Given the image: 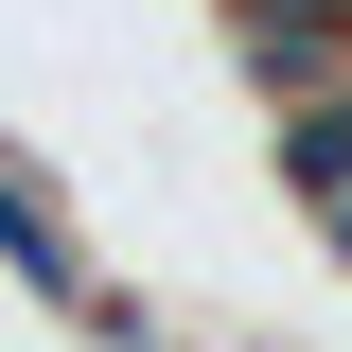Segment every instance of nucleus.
Instances as JSON below:
<instances>
[{
    "mask_svg": "<svg viewBox=\"0 0 352 352\" xmlns=\"http://www.w3.org/2000/svg\"><path fill=\"white\" fill-rule=\"evenodd\" d=\"M335 53H352V36H335V18H300V0H247V71H264V88H282V106H335V88H352V71H335Z\"/></svg>",
    "mask_w": 352,
    "mask_h": 352,
    "instance_id": "f257e3e1",
    "label": "nucleus"
},
{
    "mask_svg": "<svg viewBox=\"0 0 352 352\" xmlns=\"http://www.w3.org/2000/svg\"><path fill=\"white\" fill-rule=\"evenodd\" d=\"M0 264H18L36 300H71V317H88V247L53 229V194H36V176H0Z\"/></svg>",
    "mask_w": 352,
    "mask_h": 352,
    "instance_id": "f03ea898",
    "label": "nucleus"
},
{
    "mask_svg": "<svg viewBox=\"0 0 352 352\" xmlns=\"http://www.w3.org/2000/svg\"><path fill=\"white\" fill-rule=\"evenodd\" d=\"M282 176H300L317 212H352V88L335 106H282Z\"/></svg>",
    "mask_w": 352,
    "mask_h": 352,
    "instance_id": "7ed1b4c3",
    "label": "nucleus"
},
{
    "mask_svg": "<svg viewBox=\"0 0 352 352\" xmlns=\"http://www.w3.org/2000/svg\"><path fill=\"white\" fill-rule=\"evenodd\" d=\"M335 247H352V212H335Z\"/></svg>",
    "mask_w": 352,
    "mask_h": 352,
    "instance_id": "20e7f679",
    "label": "nucleus"
}]
</instances>
